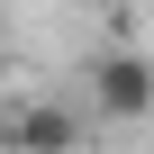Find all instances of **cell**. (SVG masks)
<instances>
[{"mask_svg":"<svg viewBox=\"0 0 154 154\" xmlns=\"http://www.w3.org/2000/svg\"><path fill=\"white\" fill-rule=\"evenodd\" d=\"M82 91H91V118L145 127L154 118V54L145 45H91L82 54Z\"/></svg>","mask_w":154,"mask_h":154,"instance_id":"cell-1","label":"cell"},{"mask_svg":"<svg viewBox=\"0 0 154 154\" xmlns=\"http://www.w3.org/2000/svg\"><path fill=\"white\" fill-rule=\"evenodd\" d=\"M0 154H82V109H63V100H0Z\"/></svg>","mask_w":154,"mask_h":154,"instance_id":"cell-2","label":"cell"}]
</instances>
